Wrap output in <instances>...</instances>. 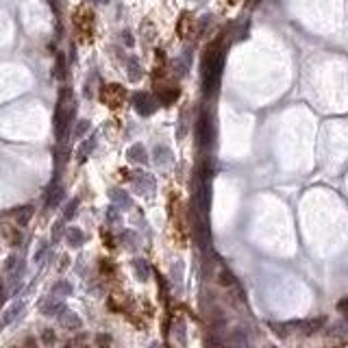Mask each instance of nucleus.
Masks as SVG:
<instances>
[{
	"mask_svg": "<svg viewBox=\"0 0 348 348\" xmlns=\"http://www.w3.org/2000/svg\"><path fill=\"white\" fill-rule=\"evenodd\" d=\"M213 142H215V126L211 122V115L209 113H200L198 118V144L200 148H213Z\"/></svg>",
	"mask_w": 348,
	"mask_h": 348,
	"instance_id": "nucleus-3",
	"label": "nucleus"
},
{
	"mask_svg": "<svg viewBox=\"0 0 348 348\" xmlns=\"http://www.w3.org/2000/svg\"><path fill=\"white\" fill-rule=\"evenodd\" d=\"M107 218H109V222H120V213H118V207H111V209H109Z\"/></svg>",
	"mask_w": 348,
	"mask_h": 348,
	"instance_id": "nucleus-32",
	"label": "nucleus"
},
{
	"mask_svg": "<svg viewBox=\"0 0 348 348\" xmlns=\"http://www.w3.org/2000/svg\"><path fill=\"white\" fill-rule=\"evenodd\" d=\"M39 311L44 316L48 318H59L63 311H65V304L61 298H57V296H50V298H46L41 304H39Z\"/></svg>",
	"mask_w": 348,
	"mask_h": 348,
	"instance_id": "nucleus-6",
	"label": "nucleus"
},
{
	"mask_svg": "<svg viewBox=\"0 0 348 348\" xmlns=\"http://www.w3.org/2000/svg\"><path fill=\"white\" fill-rule=\"evenodd\" d=\"M59 322H61V326H63V329H70V331H76V329H81V318H78L76 314H74V311H68V309H65L63 311V314L59 316Z\"/></svg>",
	"mask_w": 348,
	"mask_h": 348,
	"instance_id": "nucleus-11",
	"label": "nucleus"
},
{
	"mask_svg": "<svg viewBox=\"0 0 348 348\" xmlns=\"http://www.w3.org/2000/svg\"><path fill=\"white\" fill-rule=\"evenodd\" d=\"M218 281H220V285L224 287H231L235 283V277L231 274V270H227V268H222L220 272H218Z\"/></svg>",
	"mask_w": 348,
	"mask_h": 348,
	"instance_id": "nucleus-23",
	"label": "nucleus"
},
{
	"mask_svg": "<svg viewBox=\"0 0 348 348\" xmlns=\"http://www.w3.org/2000/svg\"><path fill=\"white\" fill-rule=\"evenodd\" d=\"M133 272L142 283H146L150 279V266L146 264V259H133Z\"/></svg>",
	"mask_w": 348,
	"mask_h": 348,
	"instance_id": "nucleus-14",
	"label": "nucleus"
},
{
	"mask_svg": "<svg viewBox=\"0 0 348 348\" xmlns=\"http://www.w3.org/2000/svg\"><path fill=\"white\" fill-rule=\"evenodd\" d=\"M326 324V318L320 316V318H311V320H302V322H292L294 329H298L304 335H314L316 331H320L322 326Z\"/></svg>",
	"mask_w": 348,
	"mask_h": 348,
	"instance_id": "nucleus-9",
	"label": "nucleus"
},
{
	"mask_svg": "<svg viewBox=\"0 0 348 348\" xmlns=\"http://www.w3.org/2000/svg\"><path fill=\"white\" fill-rule=\"evenodd\" d=\"M74 22H76V28L81 31L85 37L92 35V26H94V16L90 9H78L76 16H74Z\"/></svg>",
	"mask_w": 348,
	"mask_h": 348,
	"instance_id": "nucleus-8",
	"label": "nucleus"
},
{
	"mask_svg": "<svg viewBox=\"0 0 348 348\" xmlns=\"http://www.w3.org/2000/svg\"><path fill=\"white\" fill-rule=\"evenodd\" d=\"M41 342L46 344V346H53L55 342H57V335H55V331L53 329H46L41 333Z\"/></svg>",
	"mask_w": 348,
	"mask_h": 348,
	"instance_id": "nucleus-28",
	"label": "nucleus"
},
{
	"mask_svg": "<svg viewBox=\"0 0 348 348\" xmlns=\"http://www.w3.org/2000/svg\"><path fill=\"white\" fill-rule=\"evenodd\" d=\"M22 311V302H16L13 307H9L7 309V314H5V320H3V324H9L11 320H16V316Z\"/></svg>",
	"mask_w": 348,
	"mask_h": 348,
	"instance_id": "nucleus-25",
	"label": "nucleus"
},
{
	"mask_svg": "<svg viewBox=\"0 0 348 348\" xmlns=\"http://www.w3.org/2000/svg\"><path fill=\"white\" fill-rule=\"evenodd\" d=\"M63 222H65V220L55 222V227H53V242H59V237H61V233H63Z\"/></svg>",
	"mask_w": 348,
	"mask_h": 348,
	"instance_id": "nucleus-29",
	"label": "nucleus"
},
{
	"mask_svg": "<svg viewBox=\"0 0 348 348\" xmlns=\"http://www.w3.org/2000/svg\"><path fill=\"white\" fill-rule=\"evenodd\" d=\"M157 98L161 105H172L179 98V90L177 87H161V90H157Z\"/></svg>",
	"mask_w": 348,
	"mask_h": 348,
	"instance_id": "nucleus-15",
	"label": "nucleus"
},
{
	"mask_svg": "<svg viewBox=\"0 0 348 348\" xmlns=\"http://www.w3.org/2000/svg\"><path fill=\"white\" fill-rule=\"evenodd\" d=\"M63 200V187H53V190L48 192V198H46V207H57L59 202Z\"/></svg>",
	"mask_w": 348,
	"mask_h": 348,
	"instance_id": "nucleus-19",
	"label": "nucleus"
},
{
	"mask_svg": "<svg viewBox=\"0 0 348 348\" xmlns=\"http://www.w3.org/2000/svg\"><path fill=\"white\" fill-rule=\"evenodd\" d=\"M133 107H135V111L140 113V115H152L157 111V107H159V100L155 96H150L148 92H135L133 94Z\"/></svg>",
	"mask_w": 348,
	"mask_h": 348,
	"instance_id": "nucleus-4",
	"label": "nucleus"
},
{
	"mask_svg": "<svg viewBox=\"0 0 348 348\" xmlns=\"http://www.w3.org/2000/svg\"><path fill=\"white\" fill-rule=\"evenodd\" d=\"M90 120H78L76 122V128H74V137H83L87 130H90Z\"/></svg>",
	"mask_w": 348,
	"mask_h": 348,
	"instance_id": "nucleus-27",
	"label": "nucleus"
},
{
	"mask_svg": "<svg viewBox=\"0 0 348 348\" xmlns=\"http://www.w3.org/2000/svg\"><path fill=\"white\" fill-rule=\"evenodd\" d=\"M70 294H72V285L68 281H59L53 285V296H57V298H65Z\"/></svg>",
	"mask_w": 348,
	"mask_h": 348,
	"instance_id": "nucleus-20",
	"label": "nucleus"
},
{
	"mask_svg": "<svg viewBox=\"0 0 348 348\" xmlns=\"http://www.w3.org/2000/svg\"><path fill=\"white\" fill-rule=\"evenodd\" d=\"M152 159H155L157 165H165V163H170L174 157H172V152L165 146H155V148H152Z\"/></svg>",
	"mask_w": 348,
	"mask_h": 348,
	"instance_id": "nucleus-17",
	"label": "nucleus"
},
{
	"mask_svg": "<svg viewBox=\"0 0 348 348\" xmlns=\"http://www.w3.org/2000/svg\"><path fill=\"white\" fill-rule=\"evenodd\" d=\"M0 233H3L9 242L13 244V246H18L20 244V239H22V235H20V231L16 229V227H0Z\"/></svg>",
	"mask_w": 348,
	"mask_h": 348,
	"instance_id": "nucleus-21",
	"label": "nucleus"
},
{
	"mask_svg": "<svg viewBox=\"0 0 348 348\" xmlns=\"http://www.w3.org/2000/svg\"><path fill=\"white\" fill-rule=\"evenodd\" d=\"M124 96H126V92L122 85H105L103 90H100V100L111 109H118L124 103Z\"/></svg>",
	"mask_w": 348,
	"mask_h": 348,
	"instance_id": "nucleus-5",
	"label": "nucleus"
},
{
	"mask_svg": "<svg viewBox=\"0 0 348 348\" xmlns=\"http://www.w3.org/2000/svg\"><path fill=\"white\" fill-rule=\"evenodd\" d=\"M94 146H96V135H92L90 140H85V142L81 144V148H78V155H76V157H78V161L83 163L85 159L90 157V152L94 150Z\"/></svg>",
	"mask_w": 348,
	"mask_h": 348,
	"instance_id": "nucleus-18",
	"label": "nucleus"
},
{
	"mask_svg": "<svg viewBox=\"0 0 348 348\" xmlns=\"http://www.w3.org/2000/svg\"><path fill=\"white\" fill-rule=\"evenodd\" d=\"M46 252H48V244H41L39 250H37V255H35V261H37V264H41V259H44V255H46Z\"/></svg>",
	"mask_w": 348,
	"mask_h": 348,
	"instance_id": "nucleus-33",
	"label": "nucleus"
},
{
	"mask_svg": "<svg viewBox=\"0 0 348 348\" xmlns=\"http://www.w3.org/2000/svg\"><path fill=\"white\" fill-rule=\"evenodd\" d=\"M126 159L130 163H148V152L142 144H133V146L126 150Z\"/></svg>",
	"mask_w": 348,
	"mask_h": 348,
	"instance_id": "nucleus-10",
	"label": "nucleus"
},
{
	"mask_svg": "<svg viewBox=\"0 0 348 348\" xmlns=\"http://www.w3.org/2000/svg\"><path fill=\"white\" fill-rule=\"evenodd\" d=\"M76 209H78V198H72L63 209V220H72L76 215Z\"/></svg>",
	"mask_w": 348,
	"mask_h": 348,
	"instance_id": "nucleus-24",
	"label": "nucleus"
},
{
	"mask_svg": "<svg viewBox=\"0 0 348 348\" xmlns=\"http://www.w3.org/2000/svg\"><path fill=\"white\" fill-rule=\"evenodd\" d=\"M81 348H87V346H81Z\"/></svg>",
	"mask_w": 348,
	"mask_h": 348,
	"instance_id": "nucleus-38",
	"label": "nucleus"
},
{
	"mask_svg": "<svg viewBox=\"0 0 348 348\" xmlns=\"http://www.w3.org/2000/svg\"><path fill=\"white\" fill-rule=\"evenodd\" d=\"M72 118H74V103H72L70 90L65 87L59 94V103H57V111H55V133L59 140H63L65 133H68Z\"/></svg>",
	"mask_w": 348,
	"mask_h": 348,
	"instance_id": "nucleus-2",
	"label": "nucleus"
},
{
	"mask_svg": "<svg viewBox=\"0 0 348 348\" xmlns=\"http://www.w3.org/2000/svg\"><path fill=\"white\" fill-rule=\"evenodd\" d=\"M150 348H159V344H152V346H150Z\"/></svg>",
	"mask_w": 348,
	"mask_h": 348,
	"instance_id": "nucleus-37",
	"label": "nucleus"
},
{
	"mask_svg": "<svg viewBox=\"0 0 348 348\" xmlns=\"http://www.w3.org/2000/svg\"><path fill=\"white\" fill-rule=\"evenodd\" d=\"M111 335L109 333H98L96 335V348H111Z\"/></svg>",
	"mask_w": 348,
	"mask_h": 348,
	"instance_id": "nucleus-26",
	"label": "nucleus"
},
{
	"mask_svg": "<svg viewBox=\"0 0 348 348\" xmlns=\"http://www.w3.org/2000/svg\"><path fill=\"white\" fill-rule=\"evenodd\" d=\"M65 239H68V244L72 246V248H81L83 242H85V233L76 227H70L68 231H65Z\"/></svg>",
	"mask_w": 348,
	"mask_h": 348,
	"instance_id": "nucleus-13",
	"label": "nucleus"
},
{
	"mask_svg": "<svg viewBox=\"0 0 348 348\" xmlns=\"http://www.w3.org/2000/svg\"><path fill=\"white\" fill-rule=\"evenodd\" d=\"M109 196H111V202H113V205L118 207V209H130V205H133V202H130V198H128V194L122 192V190H118V187L109 192Z\"/></svg>",
	"mask_w": 348,
	"mask_h": 348,
	"instance_id": "nucleus-12",
	"label": "nucleus"
},
{
	"mask_svg": "<svg viewBox=\"0 0 348 348\" xmlns=\"http://www.w3.org/2000/svg\"><path fill=\"white\" fill-rule=\"evenodd\" d=\"M181 268H183V264H181V261H177V264L172 266V277H174V283H181Z\"/></svg>",
	"mask_w": 348,
	"mask_h": 348,
	"instance_id": "nucleus-31",
	"label": "nucleus"
},
{
	"mask_svg": "<svg viewBox=\"0 0 348 348\" xmlns=\"http://www.w3.org/2000/svg\"><path fill=\"white\" fill-rule=\"evenodd\" d=\"M144 76V70H142V65L137 59H130L128 61V78L130 81H140V78Z\"/></svg>",
	"mask_w": 348,
	"mask_h": 348,
	"instance_id": "nucleus-22",
	"label": "nucleus"
},
{
	"mask_svg": "<svg viewBox=\"0 0 348 348\" xmlns=\"http://www.w3.org/2000/svg\"><path fill=\"white\" fill-rule=\"evenodd\" d=\"M222 65H224V53L218 44H213L202 57V90H205L207 98H213L218 87H220Z\"/></svg>",
	"mask_w": 348,
	"mask_h": 348,
	"instance_id": "nucleus-1",
	"label": "nucleus"
},
{
	"mask_svg": "<svg viewBox=\"0 0 348 348\" xmlns=\"http://www.w3.org/2000/svg\"><path fill=\"white\" fill-rule=\"evenodd\" d=\"M122 37H124V44H126V46H133V35H130L128 31L122 33Z\"/></svg>",
	"mask_w": 348,
	"mask_h": 348,
	"instance_id": "nucleus-35",
	"label": "nucleus"
},
{
	"mask_svg": "<svg viewBox=\"0 0 348 348\" xmlns=\"http://www.w3.org/2000/svg\"><path fill=\"white\" fill-rule=\"evenodd\" d=\"M122 239H124V242H128L130 248H135V246H137V237L130 233V231H124V233H122Z\"/></svg>",
	"mask_w": 348,
	"mask_h": 348,
	"instance_id": "nucleus-30",
	"label": "nucleus"
},
{
	"mask_svg": "<svg viewBox=\"0 0 348 348\" xmlns=\"http://www.w3.org/2000/svg\"><path fill=\"white\" fill-rule=\"evenodd\" d=\"M337 311H342L344 316H348V298H344V300L337 302Z\"/></svg>",
	"mask_w": 348,
	"mask_h": 348,
	"instance_id": "nucleus-34",
	"label": "nucleus"
},
{
	"mask_svg": "<svg viewBox=\"0 0 348 348\" xmlns=\"http://www.w3.org/2000/svg\"><path fill=\"white\" fill-rule=\"evenodd\" d=\"M24 348H37V342H35L33 337H28L26 342H24Z\"/></svg>",
	"mask_w": 348,
	"mask_h": 348,
	"instance_id": "nucleus-36",
	"label": "nucleus"
},
{
	"mask_svg": "<svg viewBox=\"0 0 348 348\" xmlns=\"http://www.w3.org/2000/svg\"><path fill=\"white\" fill-rule=\"evenodd\" d=\"M133 183H135V190L144 194V196H148L155 192V179H152V174H146V172H135V179H133Z\"/></svg>",
	"mask_w": 348,
	"mask_h": 348,
	"instance_id": "nucleus-7",
	"label": "nucleus"
},
{
	"mask_svg": "<svg viewBox=\"0 0 348 348\" xmlns=\"http://www.w3.org/2000/svg\"><path fill=\"white\" fill-rule=\"evenodd\" d=\"M11 215L16 218V224H18V227H26L28 220L33 218V207H31V205H26V207H18Z\"/></svg>",
	"mask_w": 348,
	"mask_h": 348,
	"instance_id": "nucleus-16",
	"label": "nucleus"
}]
</instances>
